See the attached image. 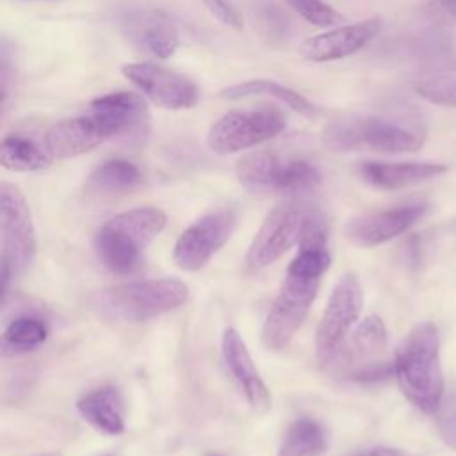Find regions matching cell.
I'll return each instance as SVG.
<instances>
[{
  "instance_id": "6da1fadb",
  "label": "cell",
  "mask_w": 456,
  "mask_h": 456,
  "mask_svg": "<svg viewBox=\"0 0 456 456\" xmlns=\"http://www.w3.org/2000/svg\"><path fill=\"white\" fill-rule=\"evenodd\" d=\"M326 228V217L317 210L297 242L299 249L285 271L262 326V342L271 351H281L294 338L310 312L324 273L330 269Z\"/></svg>"
},
{
  "instance_id": "7a4b0ae2",
  "label": "cell",
  "mask_w": 456,
  "mask_h": 456,
  "mask_svg": "<svg viewBox=\"0 0 456 456\" xmlns=\"http://www.w3.org/2000/svg\"><path fill=\"white\" fill-rule=\"evenodd\" d=\"M394 376L404 397L420 411L435 415L445 392L440 335L433 322H419L394 353Z\"/></svg>"
},
{
  "instance_id": "3957f363",
  "label": "cell",
  "mask_w": 456,
  "mask_h": 456,
  "mask_svg": "<svg viewBox=\"0 0 456 456\" xmlns=\"http://www.w3.org/2000/svg\"><path fill=\"white\" fill-rule=\"evenodd\" d=\"M166 223V214L153 207L119 212L96 232V256L110 273L128 274L139 267L146 248L160 235Z\"/></svg>"
},
{
  "instance_id": "277c9868",
  "label": "cell",
  "mask_w": 456,
  "mask_h": 456,
  "mask_svg": "<svg viewBox=\"0 0 456 456\" xmlns=\"http://www.w3.org/2000/svg\"><path fill=\"white\" fill-rule=\"evenodd\" d=\"M187 296L189 287L178 278H150L103 287L93 305L107 319L142 322L180 308Z\"/></svg>"
},
{
  "instance_id": "5b68a950",
  "label": "cell",
  "mask_w": 456,
  "mask_h": 456,
  "mask_svg": "<svg viewBox=\"0 0 456 456\" xmlns=\"http://www.w3.org/2000/svg\"><path fill=\"white\" fill-rule=\"evenodd\" d=\"M322 142L331 151L374 150L381 153H410L424 144L419 130L381 116L344 118L331 121L322 130Z\"/></svg>"
},
{
  "instance_id": "8992f818",
  "label": "cell",
  "mask_w": 456,
  "mask_h": 456,
  "mask_svg": "<svg viewBox=\"0 0 456 456\" xmlns=\"http://www.w3.org/2000/svg\"><path fill=\"white\" fill-rule=\"evenodd\" d=\"M0 278L2 290L7 294L9 283L30 269L37 249L28 203L21 191L7 182L0 185Z\"/></svg>"
},
{
  "instance_id": "52a82bcc",
  "label": "cell",
  "mask_w": 456,
  "mask_h": 456,
  "mask_svg": "<svg viewBox=\"0 0 456 456\" xmlns=\"http://www.w3.org/2000/svg\"><path fill=\"white\" fill-rule=\"evenodd\" d=\"M363 289L356 274H344L333 287L315 330V360L331 370L342 353L353 326L362 315Z\"/></svg>"
},
{
  "instance_id": "ba28073f",
  "label": "cell",
  "mask_w": 456,
  "mask_h": 456,
  "mask_svg": "<svg viewBox=\"0 0 456 456\" xmlns=\"http://www.w3.org/2000/svg\"><path fill=\"white\" fill-rule=\"evenodd\" d=\"M237 180L255 192L297 194L319 185L321 171L305 159H283L274 151H253L239 159Z\"/></svg>"
},
{
  "instance_id": "9c48e42d",
  "label": "cell",
  "mask_w": 456,
  "mask_h": 456,
  "mask_svg": "<svg viewBox=\"0 0 456 456\" xmlns=\"http://www.w3.org/2000/svg\"><path fill=\"white\" fill-rule=\"evenodd\" d=\"M319 208L305 200H287L276 205L262 221L246 253V265L253 271L280 260L296 242Z\"/></svg>"
},
{
  "instance_id": "30bf717a",
  "label": "cell",
  "mask_w": 456,
  "mask_h": 456,
  "mask_svg": "<svg viewBox=\"0 0 456 456\" xmlns=\"http://www.w3.org/2000/svg\"><path fill=\"white\" fill-rule=\"evenodd\" d=\"M287 114L278 107L239 109L223 114L207 134V146L217 155H232L280 135L287 126Z\"/></svg>"
},
{
  "instance_id": "8fae6325",
  "label": "cell",
  "mask_w": 456,
  "mask_h": 456,
  "mask_svg": "<svg viewBox=\"0 0 456 456\" xmlns=\"http://www.w3.org/2000/svg\"><path fill=\"white\" fill-rule=\"evenodd\" d=\"M121 75L134 84L144 98L162 109L182 110L200 103V89L196 82L157 62L141 61L123 64Z\"/></svg>"
},
{
  "instance_id": "7c38bea8",
  "label": "cell",
  "mask_w": 456,
  "mask_h": 456,
  "mask_svg": "<svg viewBox=\"0 0 456 456\" xmlns=\"http://www.w3.org/2000/svg\"><path fill=\"white\" fill-rule=\"evenodd\" d=\"M237 216L230 208L208 212L187 226L175 242L173 258L183 271H200L230 240Z\"/></svg>"
},
{
  "instance_id": "4fadbf2b",
  "label": "cell",
  "mask_w": 456,
  "mask_h": 456,
  "mask_svg": "<svg viewBox=\"0 0 456 456\" xmlns=\"http://www.w3.org/2000/svg\"><path fill=\"white\" fill-rule=\"evenodd\" d=\"M428 210L429 205L426 201H411L385 210L365 212L347 221L346 237L358 248H372L408 232Z\"/></svg>"
},
{
  "instance_id": "5bb4252c",
  "label": "cell",
  "mask_w": 456,
  "mask_h": 456,
  "mask_svg": "<svg viewBox=\"0 0 456 456\" xmlns=\"http://www.w3.org/2000/svg\"><path fill=\"white\" fill-rule=\"evenodd\" d=\"M379 18H369L349 25H340L306 37L297 52L308 62H330L349 57L370 43L381 30Z\"/></svg>"
},
{
  "instance_id": "9a60e30c",
  "label": "cell",
  "mask_w": 456,
  "mask_h": 456,
  "mask_svg": "<svg viewBox=\"0 0 456 456\" xmlns=\"http://www.w3.org/2000/svg\"><path fill=\"white\" fill-rule=\"evenodd\" d=\"M221 353L223 360L239 383L246 401L256 413H267L273 406L271 390L262 379L242 337L235 328H226L221 338Z\"/></svg>"
},
{
  "instance_id": "2e32d148",
  "label": "cell",
  "mask_w": 456,
  "mask_h": 456,
  "mask_svg": "<svg viewBox=\"0 0 456 456\" xmlns=\"http://www.w3.org/2000/svg\"><path fill=\"white\" fill-rule=\"evenodd\" d=\"M91 112L110 137L128 135L148 125V107L142 96L132 91H116L94 98L89 103Z\"/></svg>"
},
{
  "instance_id": "e0dca14e",
  "label": "cell",
  "mask_w": 456,
  "mask_h": 456,
  "mask_svg": "<svg viewBox=\"0 0 456 456\" xmlns=\"http://www.w3.org/2000/svg\"><path fill=\"white\" fill-rule=\"evenodd\" d=\"M109 139L103 126L91 114L66 118L52 125L45 134V148L53 159H71L84 155Z\"/></svg>"
},
{
  "instance_id": "ac0fdd59",
  "label": "cell",
  "mask_w": 456,
  "mask_h": 456,
  "mask_svg": "<svg viewBox=\"0 0 456 456\" xmlns=\"http://www.w3.org/2000/svg\"><path fill=\"white\" fill-rule=\"evenodd\" d=\"M447 171L445 164L435 162H381V160H365L358 166V175L362 180L376 189L395 191L410 187L435 176H440Z\"/></svg>"
},
{
  "instance_id": "d6986e66",
  "label": "cell",
  "mask_w": 456,
  "mask_h": 456,
  "mask_svg": "<svg viewBox=\"0 0 456 456\" xmlns=\"http://www.w3.org/2000/svg\"><path fill=\"white\" fill-rule=\"evenodd\" d=\"M77 411L91 428L103 435L116 436L125 431V403L119 390L112 385L84 394L77 401Z\"/></svg>"
},
{
  "instance_id": "ffe728a7",
  "label": "cell",
  "mask_w": 456,
  "mask_h": 456,
  "mask_svg": "<svg viewBox=\"0 0 456 456\" xmlns=\"http://www.w3.org/2000/svg\"><path fill=\"white\" fill-rule=\"evenodd\" d=\"M217 96L223 100H240L248 96H273L301 116L315 118L319 114L317 105H314L306 96L269 78H255V80H246L235 86H228L221 89Z\"/></svg>"
},
{
  "instance_id": "44dd1931",
  "label": "cell",
  "mask_w": 456,
  "mask_h": 456,
  "mask_svg": "<svg viewBox=\"0 0 456 456\" xmlns=\"http://www.w3.org/2000/svg\"><path fill=\"white\" fill-rule=\"evenodd\" d=\"M328 445L326 428L312 417H299L283 433L278 456H322Z\"/></svg>"
},
{
  "instance_id": "7402d4cb",
  "label": "cell",
  "mask_w": 456,
  "mask_h": 456,
  "mask_svg": "<svg viewBox=\"0 0 456 456\" xmlns=\"http://www.w3.org/2000/svg\"><path fill=\"white\" fill-rule=\"evenodd\" d=\"M52 159L45 146L23 134H7L0 142V164L11 171H43L52 164Z\"/></svg>"
},
{
  "instance_id": "603a6c76",
  "label": "cell",
  "mask_w": 456,
  "mask_h": 456,
  "mask_svg": "<svg viewBox=\"0 0 456 456\" xmlns=\"http://www.w3.org/2000/svg\"><path fill=\"white\" fill-rule=\"evenodd\" d=\"M130 30L134 32L135 43L157 59H167L178 50V32L164 16H144L142 20H137Z\"/></svg>"
},
{
  "instance_id": "cb8c5ba5",
  "label": "cell",
  "mask_w": 456,
  "mask_h": 456,
  "mask_svg": "<svg viewBox=\"0 0 456 456\" xmlns=\"http://www.w3.org/2000/svg\"><path fill=\"white\" fill-rule=\"evenodd\" d=\"M142 182L139 166L126 159H109L102 162L87 178V189L98 194H116L137 187Z\"/></svg>"
},
{
  "instance_id": "d4e9b609",
  "label": "cell",
  "mask_w": 456,
  "mask_h": 456,
  "mask_svg": "<svg viewBox=\"0 0 456 456\" xmlns=\"http://www.w3.org/2000/svg\"><path fill=\"white\" fill-rule=\"evenodd\" d=\"M48 337V326L36 315H20L7 322L2 333V354L20 356L36 351L45 344Z\"/></svg>"
},
{
  "instance_id": "484cf974",
  "label": "cell",
  "mask_w": 456,
  "mask_h": 456,
  "mask_svg": "<svg viewBox=\"0 0 456 456\" xmlns=\"http://www.w3.org/2000/svg\"><path fill=\"white\" fill-rule=\"evenodd\" d=\"M415 91L431 103L456 107V66L424 77L417 82Z\"/></svg>"
},
{
  "instance_id": "4316f807",
  "label": "cell",
  "mask_w": 456,
  "mask_h": 456,
  "mask_svg": "<svg viewBox=\"0 0 456 456\" xmlns=\"http://www.w3.org/2000/svg\"><path fill=\"white\" fill-rule=\"evenodd\" d=\"M287 4L315 27H331L342 20L340 12L324 0H287Z\"/></svg>"
},
{
  "instance_id": "83f0119b",
  "label": "cell",
  "mask_w": 456,
  "mask_h": 456,
  "mask_svg": "<svg viewBox=\"0 0 456 456\" xmlns=\"http://www.w3.org/2000/svg\"><path fill=\"white\" fill-rule=\"evenodd\" d=\"M435 424L442 442L456 449V383L444 392L440 406L435 413Z\"/></svg>"
},
{
  "instance_id": "f1b7e54d",
  "label": "cell",
  "mask_w": 456,
  "mask_h": 456,
  "mask_svg": "<svg viewBox=\"0 0 456 456\" xmlns=\"http://www.w3.org/2000/svg\"><path fill=\"white\" fill-rule=\"evenodd\" d=\"M207 9L224 25L232 27V28H242L244 20L240 16V12L237 11V7L230 2V0H201Z\"/></svg>"
},
{
  "instance_id": "f546056e",
  "label": "cell",
  "mask_w": 456,
  "mask_h": 456,
  "mask_svg": "<svg viewBox=\"0 0 456 456\" xmlns=\"http://www.w3.org/2000/svg\"><path fill=\"white\" fill-rule=\"evenodd\" d=\"M353 456H404V454H403V451L394 449V447H374V449L353 454Z\"/></svg>"
},
{
  "instance_id": "4dcf8cb0",
  "label": "cell",
  "mask_w": 456,
  "mask_h": 456,
  "mask_svg": "<svg viewBox=\"0 0 456 456\" xmlns=\"http://www.w3.org/2000/svg\"><path fill=\"white\" fill-rule=\"evenodd\" d=\"M442 7H444L452 18H456V0H442Z\"/></svg>"
},
{
  "instance_id": "1f68e13d",
  "label": "cell",
  "mask_w": 456,
  "mask_h": 456,
  "mask_svg": "<svg viewBox=\"0 0 456 456\" xmlns=\"http://www.w3.org/2000/svg\"><path fill=\"white\" fill-rule=\"evenodd\" d=\"M205 456H221V454H216V452H208V454H205Z\"/></svg>"
},
{
  "instance_id": "d6a6232c",
  "label": "cell",
  "mask_w": 456,
  "mask_h": 456,
  "mask_svg": "<svg viewBox=\"0 0 456 456\" xmlns=\"http://www.w3.org/2000/svg\"><path fill=\"white\" fill-rule=\"evenodd\" d=\"M30 2H43V0H30Z\"/></svg>"
},
{
  "instance_id": "836d02e7",
  "label": "cell",
  "mask_w": 456,
  "mask_h": 456,
  "mask_svg": "<svg viewBox=\"0 0 456 456\" xmlns=\"http://www.w3.org/2000/svg\"><path fill=\"white\" fill-rule=\"evenodd\" d=\"M103 456H112V454H103Z\"/></svg>"
}]
</instances>
